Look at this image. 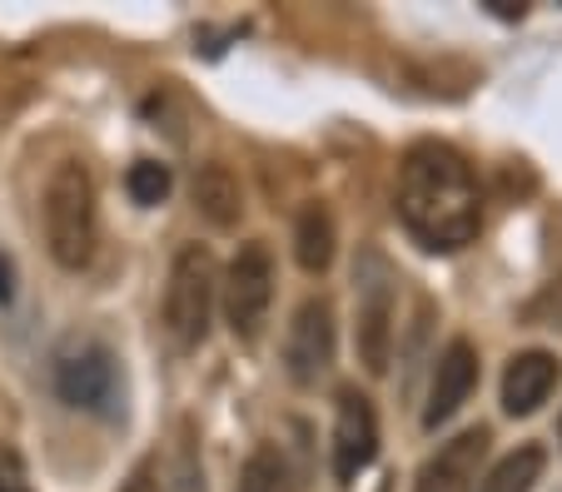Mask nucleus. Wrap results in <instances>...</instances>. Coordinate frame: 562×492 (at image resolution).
<instances>
[{
    "label": "nucleus",
    "mask_w": 562,
    "mask_h": 492,
    "mask_svg": "<svg viewBox=\"0 0 562 492\" xmlns=\"http://www.w3.org/2000/svg\"><path fill=\"white\" fill-rule=\"evenodd\" d=\"M398 219L424 249L453 254L473 244L483 229V199H477L473 164L453 150L424 139L398 164Z\"/></svg>",
    "instance_id": "obj_1"
},
{
    "label": "nucleus",
    "mask_w": 562,
    "mask_h": 492,
    "mask_svg": "<svg viewBox=\"0 0 562 492\" xmlns=\"http://www.w3.org/2000/svg\"><path fill=\"white\" fill-rule=\"evenodd\" d=\"M45 239L60 268H86L95 254V184L86 164H60L45 184Z\"/></svg>",
    "instance_id": "obj_2"
},
{
    "label": "nucleus",
    "mask_w": 562,
    "mask_h": 492,
    "mask_svg": "<svg viewBox=\"0 0 562 492\" xmlns=\"http://www.w3.org/2000/svg\"><path fill=\"white\" fill-rule=\"evenodd\" d=\"M353 289H359V364L369 374H383L393 354V268L379 249H363L353 264Z\"/></svg>",
    "instance_id": "obj_3"
},
{
    "label": "nucleus",
    "mask_w": 562,
    "mask_h": 492,
    "mask_svg": "<svg viewBox=\"0 0 562 492\" xmlns=\"http://www.w3.org/2000/svg\"><path fill=\"white\" fill-rule=\"evenodd\" d=\"M210 309H214V259L200 244L180 249L170 268V289H165V323L170 333L194 348L210 333Z\"/></svg>",
    "instance_id": "obj_4"
},
{
    "label": "nucleus",
    "mask_w": 562,
    "mask_h": 492,
    "mask_svg": "<svg viewBox=\"0 0 562 492\" xmlns=\"http://www.w3.org/2000/svg\"><path fill=\"white\" fill-rule=\"evenodd\" d=\"M55 393L70 408H86V413H115L120 398L115 354L100 348V343H80V348L60 354L55 358Z\"/></svg>",
    "instance_id": "obj_5"
},
{
    "label": "nucleus",
    "mask_w": 562,
    "mask_h": 492,
    "mask_svg": "<svg viewBox=\"0 0 562 492\" xmlns=\"http://www.w3.org/2000/svg\"><path fill=\"white\" fill-rule=\"evenodd\" d=\"M269 299H274V264H269L265 244L239 249V259L229 264V278H224V319L239 339H255L259 323L269 313Z\"/></svg>",
    "instance_id": "obj_6"
},
{
    "label": "nucleus",
    "mask_w": 562,
    "mask_h": 492,
    "mask_svg": "<svg viewBox=\"0 0 562 492\" xmlns=\"http://www.w3.org/2000/svg\"><path fill=\"white\" fill-rule=\"evenodd\" d=\"M379 453V417L373 403L359 388H344L339 393V423H334V478L353 482Z\"/></svg>",
    "instance_id": "obj_7"
},
{
    "label": "nucleus",
    "mask_w": 562,
    "mask_h": 492,
    "mask_svg": "<svg viewBox=\"0 0 562 492\" xmlns=\"http://www.w3.org/2000/svg\"><path fill=\"white\" fill-rule=\"evenodd\" d=\"M284 358H289V374H294L299 384H314V378L334 364V309L324 299H308L304 309L294 313Z\"/></svg>",
    "instance_id": "obj_8"
},
{
    "label": "nucleus",
    "mask_w": 562,
    "mask_h": 492,
    "mask_svg": "<svg viewBox=\"0 0 562 492\" xmlns=\"http://www.w3.org/2000/svg\"><path fill=\"white\" fill-rule=\"evenodd\" d=\"M488 453V428H468L434 453L418 472V492H473L477 462Z\"/></svg>",
    "instance_id": "obj_9"
},
{
    "label": "nucleus",
    "mask_w": 562,
    "mask_h": 492,
    "mask_svg": "<svg viewBox=\"0 0 562 492\" xmlns=\"http://www.w3.org/2000/svg\"><path fill=\"white\" fill-rule=\"evenodd\" d=\"M477 384V354L468 339H453L443 348V358H438L434 368V393H428V408H424V423L428 428H438V423H448V417L463 408V398L473 393Z\"/></svg>",
    "instance_id": "obj_10"
},
{
    "label": "nucleus",
    "mask_w": 562,
    "mask_h": 492,
    "mask_svg": "<svg viewBox=\"0 0 562 492\" xmlns=\"http://www.w3.org/2000/svg\"><path fill=\"white\" fill-rule=\"evenodd\" d=\"M552 388H558V358L542 354V348H528V354H518L508 364V374H503V408H508L513 417H528L548 403Z\"/></svg>",
    "instance_id": "obj_11"
},
{
    "label": "nucleus",
    "mask_w": 562,
    "mask_h": 492,
    "mask_svg": "<svg viewBox=\"0 0 562 492\" xmlns=\"http://www.w3.org/2000/svg\"><path fill=\"white\" fill-rule=\"evenodd\" d=\"M194 209L220 229H229L239 219V184H234V174L224 164H204L194 174Z\"/></svg>",
    "instance_id": "obj_12"
},
{
    "label": "nucleus",
    "mask_w": 562,
    "mask_h": 492,
    "mask_svg": "<svg viewBox=\"0 0 562 492\" xmlns=\"http://www.w3.org/2000/svg\"><path fill=\"white\" fill-rule=\"evenodd\" d=\"M294 254L308 274H324L334 259V219L324 204H308L304 215H299V229H294Z\"/></svg>",
    "instance_id": "obj_13"
},
{
    "label": "nucleus",
    "mask_w": 562,
    "mask_h": 492,
    "mask_svg": "<svg viewBox=\"0 0 562 492\" xmlns=\"http://www.w3.org/2000/svg\"><path fill=\"white\" fill-rule=\"evenodd\" d=\"M542 468H548V453L528 443V448L508 453V458L488 472V482H483L477 492H532V482L542 478Z\"/></svg>",
    "instance_id": "obj_14"
},
{
    "label": "nucleus",
    "mask_w": 562,
    "mask_h": 492,
    "mask_svg": "<svg viewBox=\"0 0 562 492\" xmlns=\"http://www.w3.org/2000/svg\"><path fill=\"white\" fill-rule=\"evenodd\" d=\"M234 492H289L284 458H279L274 448L249 453V462H245V472H239V488Z\"/></svg>",
    "instance_id": "obj_15"
},
{
    "label": "nucleus",
    "mask_w": 562,
    "mask_h": 492,
    "mask_svg": "<svg viewBox=\"0 0 562 492\" xmlns=\"http://www.w3.org/2000/svg\"><path fill=\"white\" fill-rule=\"evenodd\" d=\"M130 199L135 204H159L165 194H170V170L165 164H155V160H139V164H130Z\"/></svg>",
    "instance_id": "obj_16"
},
{
    "label": "nucleus",
    "mask_w": 562,
    "mask_h": 492,
    "mask_svg": "<svg viewBox=\"0 0 562 492\" xmlns=\"http://www.w3.org/2000/svg\"><path fill=\"white\" fill-rule=\"evenodd\" d=\"M528 319L532 323H548V329H562V278H552L548 289L528 304Z\"/></svg>",
    "instance_id": "obj_17"
},
{
    "label": "nucleus",
    "mask_w": 562,
    "mask_h": 492,
    "mask_svg": "<svg viewBox=\"0 0 562 492\" xmlns=\"http://www.w3.org/2000/svg\"><path fill=\"white\" fill-rule=\"evenodd\" d=\"M0 492H35L31 472H25V462L15 448H0Z\"/></svg>",
    "instance_id": "obj_18"
},
{
    "label": "nucleus",
    "mask_w": 562,
    "mask_h": 492,
    "mask_svg": "<svg viewBox=\"0 0 562 492\" xmlns=\"http://www.w3.org/2000/svg\"><path fill=\"white\" fill-rule=\"evenodd\" d=\"M120 492H155V462H139L135 472H130V482Z\"/></svg>",
    "instance_id": "obj_19"
},
{
    "label": "nucleus",
    "mask_w": 562,
    "mask_h": 492,
    "mask_svg": "<svg viewBox=\"0 0 562 492\" xmlns=\"http://www.w3.org/2000/svg\"><path fill=\"white\" fill-rule=\"evenodd\" d=\"M15 294V274H11V259L0 254V299H11Z\"/></svg>",
    "instance_id": "obj_20"
},
{
    "label": "nucleus",
    "mask_w": 562,
    "mask_h": 492,
    "mask_svg": "<svg viewBox=\"0 0 562 492\" xmlns=\"http://www.w3.org/2000/svg\"><path fill=\"white\" fill-rule=\"evenodd\" d=\"M488 5H493L498 15H522V5H513V0H488Z\"/></svg>",
    "instance_id": "obj_21"
}]
</instances>
